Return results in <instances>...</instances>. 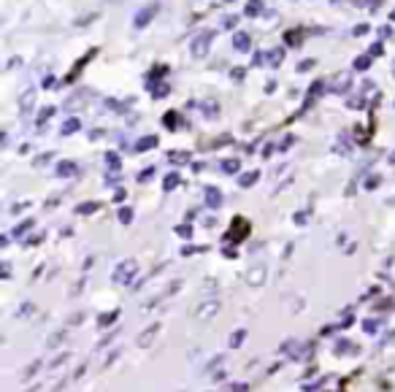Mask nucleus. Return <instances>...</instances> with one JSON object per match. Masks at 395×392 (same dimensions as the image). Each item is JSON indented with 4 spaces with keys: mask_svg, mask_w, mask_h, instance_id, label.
Listing matches in <instances>:
<instances>
[{
    "mask_svg": "<svg viewBox=\"0 0 395 392\" xmlns=\"http://www.w3.org/2000/svg\"><path fill=\"white\" fill-rule=\"evenodd\" d=\"M30 227H33V219H25L22 225H16V227H14V236H16V238H22V233H28Z\"/></svg>",
    "mask_w": 395,
    "mask_h": 392,
    "instance_id": "cd10ccee",
    "label": "nucleus"
},
{
    "mask_svg": "<svg viewBox=\"0 0 395 392\" xmlns=\"http://www.w3.org/2000/svg\"><path fill=\"white\" fill-rule=\"evenodd\" d=\"M217 311H219V301H203L195 309V319L198 322H206V319L214 317Z\"/></svg>",
    "mask_w": 395,
    "mask_h": 392,
    "instance_id": "20e7f679",
    "label": "nucleus"
},
{
    "mask_svg": "<svg viewBox=\"0 0 395 392\" xmlns=\"http://www.w3.org/2000/svg\"><path fill=\"white\" fill-rule=\"evenodd\" d=\"M282 62H285V49H271V52H268V65H271V68H279Z\"/></svg>",
    "mask_w": 395,
    "mask_h": 392,
    "instance_id": "ddd939ff",
    "label": "nucleus"
},
{
    "mask_svg": "<svg viewBox=\"0 0 395 392\" xmlns=\"http://www.w3.org/2000/svg\"><path fill=\"white\" fill-rule=\"evenodd\" d=\"M233 79H244V68H236V71H233Z\"/></svg>",
    "mask_w": 395,
    "mask_h": 392,
    "instance_id": "79ce46f5",
    "label": "nucleus"
},
{
    "mask_svg": "<svg viewBox=\"0 0 395 392\" xmlns=\"http://www.w3.org/2000/svg\"><path fill=\"white\" fill-rule=\"evenodd\" d=\"M352 87V76L350 74H338L336 76V81H333V87L331 90L336 92V95H344V92L350 90Z\"/></svg>",
    "mask_w": 395,
    "mask_h": 392,
    "instance_id": "0eeeda50",
    "label": "nucleus"
},
{
    "mask_svg": "<svg viewBox=\"0 0 395 392\" xmlns=\"http://www.w3.org/2000/svg\"><path fill=\"white\" fill-rule=\"evenodd\" d=\"M393 35V28H382V38H390Z\"/></svg>",
    "mask_w": 395,
    "mask_h": 392,
    "instance_id": "a19ab883",
    "label": "nucleus"
},
{
    "mask_svg": "<svg viewBox=\"0 0 395 392\" xmlns=\"http://www.w3.org/2000/svg\"><path fill=\"white\" fill-rule=\"evenodd\" d=\"M206 206L209 209H219L222 206V192L217 187H206Z\"/></svg>",
    "mask_w": 395,
    "mask_h": 392,
    "instance_id": "1a4fd4ad",
    "label": "nucleus"
},
{
    "mask_svg": "<svg viewBox=\"0 0 395 392\" xmlns=\"http://www.w3.org/2000/svg\"><path fill=\"white\" fill-rule=\"evenodd\" d=\"M219 168H222L225 173H239V171H241V163L233 157V160H222V163H219Z\"/></svg>",
    "mask_w": 395,
    "mask_h": 392,
    "instance_id": "f3484780",
    "label": "nucleus"
},
{
    "mask_svg": "<svg viewBox=\"0 0 395 392\" xmlns=\"http://www.w3.org/2000/svg\"><path fill=\"white\" fill-rule=\"evenodd\" d=\"M377 328H379V325H377L374 319H368V322H365V325H363V330H365V333H374V330H377Z\"/></svg>",
    "mask_w": 395,
    "mask_h": 392,
    "instance_id": "e433bc0d",
    "label": "nucleus"
},
{
    "mask_svg": "<svg viewBox=\"0 0 395 392\" xmlns=\"http://www.w3.org/2000/svg\"><path fill=\"white\" fill-rule=\"evenodd\" d=\"M57 176H60V179H71V176H76V163L62 160L60 166H57Z\"/></svg>",
    "mask_w": 395,
    "mask_h": 392,
    "instance_id": "9d476101",
    "label": "nucleus"
},
{
    "mask_svg": "<svg viewBox=\"0 0 395 392\" xmlns=\"http://www.w3.org/2000/svg\"><path fill=\"white\" fill-rule=\"evenodd\" d=\"M176 233H179L182 238H190V236H193V227H190V225H179V227H176Z\"/></svg>",
    "mask_w": 395,
    "mask_h": 392,
    "instance_id": "473e14b6",
    "label": "nucleus"
},
{
    "mask_svg": "<svg viewBox=\"0 0 395 392\" xmlns=\"http://www.w3.org/2000/svg\"><path fill=\"white\" fill-rule=\"evenodd\" d=\"M117 317H120V311H111V314H101L98 325H101V328H108V325H111V322H114Z\"/></svg>",
    "mask_w": 395,
    "mask_h": 392,
    "instance_id": "393cba45",
    "label": "nucleus"
},
{
    "mask_svg": "<svg viewBox=\"0 0 395 392\" xmlns=\"http://www.w3.org/2000/svg\"><path fill=\"white\" fill-rule=\"evenodd\" d=\"M106 166L111 168V171H120V154H117V151H108V154H106Z\"/></svg>",
    "mask_w": 395,
    "mask_h": 392,
    "instance_id": "b1692460",
    "label": "nucleus"
},
{
    "mask_svg": "<svg viewBox=\"0 0 395 392\" xmlns=\"http://www.w3.org/2000/svg\"><path fill=\"white\" fill-rule=\"evenodd\" d=\"M258 179H260V171H249V173L239 176V187H252Z\"/></svg>",
    "mask_w": 395,
    "mask_h": 392,
    "instance_id": "2eb2a0df",
    "label": "nucleus"
},
{
    "mask_svg": "<svg viewBox=\"0 0 395 392\" xmlns=\"http://www.w3.org/2000/svg\"><path fill=\"white\" fill-rule=\"evenodd\" d=\"M52 114H55V106H46L44 111H41V117H38V127H44V122L52 120Z\"/></svg>",
    "mask_w": 395,
    "mask_h": 392,
    "instance_id": "bb28decb",
    "label": "nucleus"
},
{
    "mask_svg": "<svg viewBox=\"0 0 395 392\" xmlns=\"http://www.w3.org/2000/svg\"><path fill=\"white\" fill-rule=\"evenodd\" d=\"M136 273H138V263L136 260H122L120 265L114 268V284H122V287H127L133 279H136Z\"/></svg>",
    "mask_w": 395,
    "mask_h": 392,
    "instance_id": "f257e3e1",
    "label": "nucleus"
},
{
    "mask_svg": "<svg viewBox=\"0 0 395 392\" xmlns=\"http://www.w3.org/2000/svg\"><path fill=\"white\" fill-rule=\"evenodd\" d=\"M260 11H263V0H249L246 8H244V14L246 16H258Z\"/></svg>",
    "mask_w": 395,
    "mask_h": 392,
    "instance_id": "6ab92c4d",
    "label": "nucleus"
},
{
    "mask_svg": "<svg viewBox=\"0 0 395 392\" xmlns=\"http://www.w3.org/2000/svg\"><path fill=\"white\" fill-rule=\"evenodd\" d=\"M371 62H374L371 54H360V57L355 60V71H368V68H371Z\"/></svg>",
    "mask_w": 395,
    "mask_h": 392,
    "instance_id": "412c9836",
    "label": "nucleus"
},
{
    "mask_svg": "<svg viewBox=\"0 0 395 392\" xmlns=\"http://www.w3.org/2000/svg\"><path fill=\"white\" fill-rule=\"evenodd\" d=\"M79 127H81V122L76 120V117H71V120L62 122V136H74V133H79Z\"/></svg>",
    "mask_w": 395,
    "mask_h": 392,
    "instance_id": "f8f14e48",
    "label": "nucleus"
},
{
    "mask_svg": "<svg viewBox=\"0 0 395 392\" xmlns=\"http://www.w3.org/2000/svg\"><path fill=\"white\" fill-rule=\"evenodd\" d=\"M368 30H371V25H365L363 22V25H357V28H355V35H365Z\"/></svg>",
    "mask_w": 395,
    "mask_h": 392,
    "instance_id": "4c0bfd02",
    "label": "nucleus"
},
{
    "mask_svg": "<svg viewBox=\"0 0 395 392\" xmlns=\"http://www.w3.org/2000/svg\"><path fill=\"white\" fill-rule=\"evenodd\" d=\"M244 338H246V330H233V333H230L228 347H230V349H239V347L244 344Z\"/></svg>",
    "mask_w": 395,
    "mask_h": 392,
    "instance_id": "dca6fc26",
    "label": "nucleus"
},
{
    "mask_svg": "<svg viewBox=\"0 0 395 392\" xmlns=\"http://www.w3.org/2000/svg\"><path fill=\"white\" fill-rule=\"evenodd\" d=\"M306 219H309V217H306L304 212H298V214H295V222H298V225H306Z\"/></svg>",
    "mask_w": 395,
    "mask_h": 392,
    "instance_id": "58836bf2",
    "label": "nucleus"
},
{
    "mask_svg": "<svg viewBox=\"0 0 395 392\" xmlns=\"http://www.w3.org/2000/svg\"><path fill=\"white\" fill-rule=\"evenodd\" d=\"M120 222L122 225H130L133 222V209H120Z\"/></svg>",
    "mask_w": 395,
    "mask_h": 392,
    "instance_id": "c85d7f7f",
    "label": "nucleus"
},
{
    "mask_svg": "<svg viewBox=\"0 0 395 392\" xmlns=\"http://www.w3.org/2000/svg\"><path fill=\"white\" fill-rule=\"evenodd\" d=\"M173 187H179V173H168L166 181H163V190H166V192H171Z\"/></svg>",
    "mask_w": 395,
    "mask_h": 392,
    "instance_id": "4be33fe9",
    "label": "nucleus"
},
{
    "mask_svg": "<svg viewBox=\"0 0 395 392\" xmlns=\"http://www.w3.org/2000/svg\"><path fill=\"white\" fill-rule=\"evenodd\" d=\"M157 11H160V6H157V3H152V6H144V8L136 14V19H133V28H136V30H144L154 16H157Z\"/></svg>",
    "mask_w": 395,
    "mask_h": 392,
    "instance_id": "7ed1b4c3",
    "label": "nucleus"
},
{
    "mask_svg": "<svg viewBox=\"0 0 395 392\" xmlns=\"http://www.w3.org/2000/svg\"><path fill=\"white\" fill-rule=\"evenodd\" d=\"M157 144H160V138L157 136H144L136 141V151H149V149H154Z\"/></svg>",
    "mask_w": 395,
    "mask_h": 392,
    "instance_id": "9b49d317",
    "label": "nucleus"
},
{
    "mask_svg": "<svg viewBox=\"0 0 395 392\" xmlns=\"http://www.w3.org/2000/svg\"><path fill=\"white\" fill-rule=\"evenodd\" d=\"M331 3H333V6H336V3H338V0H331Z\"/></svg>",
    "mask_w": 395,
    "mask_h": 392,
    "instance_id": "c03bdc74",
    "label": "nucleus"
},
{
    "mask_svg": "<svg viewBox=\"0 0 395 392\" xmlns=\"http://www.w3.org/2000/svg\"><path fill=\"white\" fill-rule=\"evenodd\" d=\"M157 330H160V325H152V328H147V330L138 335V347H147V341H149V338H154V333H157Z\"/></svg>",
    "mask_w": 395,
    "mask_h": 392,
    "instance_id": "aec40b11",
    "label": "nucleus"
},
{
    "mask_svg": "<svg viewBox=\"0 0 395 392\" xmlns=\"http://www.w3.org/2000/svg\"><path fill=\"white\" fill-rule=\"evenodd\" d=\"M168 92H171V87H168L166 81H160V84H149V95H152V98H166Z\"/></svg>",
    "mask_w": 395,
    "mask_h": 392,
    "instance_id": "4468645a",
    "label": "nucleus"
},
{
    "mask_svg": "<svg viewBox=\"0 0 395 392\" xmlns=\"http://www.w3.org/2000/svg\"><path fill=\"white\" fill-rule=\"evenodd\" d=\"M265 265H252V268H249V271H246V282H249V284L252 287H258V284H263V282H265Z\"/></svg>",
    "mask_w": 395,
    "mask_h": 392,
    "instance_id": "39448f33",
    "label": "nucleus"
},
{
    "mask_svg": "<svg viewBox=\"0 0 395 392\" xmlns=\"http://www.w3.org/2000/svg\"><path fill=\"white\" fill-rule=\"evenodd\" d=\"M236 25H239V16H225V22H222V28H225V30H233Z\"/></svg>",
    "mask_w": 395,
    "mask_h": 392,
    "instance_id": "2f4dec72",
    "label": "nucleus"
},
{
    "mask_svg": "<svg viewBox=\"0 0 395 392\" xmlns=\"http://www.w3.org/2000/svg\"><path fill=\"white\" fill-rule=\"evenodd\" d=\"M371 57H379V54H384V46H382V41H377V44H371V52H368Z\"/></svg>",
    "mask_w": 395,
    "mask_h": 392,
    "instance_id": "7c9ffc66",
    "label": "nucleus"
},
{
    "mask_svg": "<svg viewBox=\"0 0 395 392\" xmlns=\"http://www.w3.org/2000/svg\"><path fill=\"white\" fill-rule=\"evenodd\" d=\"M33 106H35V90H25L22 98H19V111L22 114H30Z\"/></svg>",
    "mask_w": 395,
    "mask_h": 392,
    "instance_id": "423d86ee",
    "label": "nucleus"
},
{
    "mask_svg": "<svg viewBox=\"0 0 395 392\" xmlns=\"http://www.w3.org/2000/svg\"><path fill=\"white\" fill-rule=\"evenodd\" d=\"M233 46H236V52H249V46H252V38H249V33L239 30L233 35Z\"/></svg>",
    "mask_w": 395,
    "mask_h": 392,
    "instance_id": "6e6552de",
    "label": "nucleus"
},
{
    "mask_svg": "<svg viewBox=\"0 0 395 392\" xmlns=\"http://www.w3.org/2000/svg\"><path fill=\"white\" fill-rule=\"evenodd\" d=\"M212 41H214V30L198 33L195 38H193V46H190L193 57H195V60H203V57L209 54V49H212Z\"/></svg>",
    "mask_w": 395,
    "mask_h": 392,
    "instance_id": "f03ea898",
    "label": "nucleus"
},
{
    "mask_svg": "<svg viewBox=\"0 0 395 392\" xmlns=\"http://www.w3.org/2000/svg\"><path fill=\"white\" fill-rule=\"evenodd\" d=\"M152 176H154V166H152V168H144V173L138 176V181H149Z\"/></svg>",
    "mask_w": 395,
    "mask_h": 392,
    "instance_id": "f704fd0d",
    "label": "nucleus"
},
{
    "mask_svg": "<svg viewBox=\"0 0 395 392\" xmlns=\"http://www.w3.org/2000/svg\"><path fill=\"white\" fill-rule=\"evenodd\" d=\"M374 187H379V176H371L365 181V190H374Z\"/></svg>",
    "mask_w": 395,
    "mask_h": 392,
    "instance_id": "c9c22d12",
    "label": "nucleus"
},
{
    "mask_svg": "<svg viewBox=\"0 0 395 392\" xmlns=\"http://www.w3.org/2000/svg\"><path fill=\"white\" fill-rule=\"evenodd\" d=\"M382 3H384V0H368V8H374V11H377Z\"/></svg>",
    "mask_w": 395,
    "mask_h": 392,
    "instance_id": "ea45409f",
    "label": "nucleus"
},
{
    "mask_svg": "<svg viewBox=\"0 0 395 392\" xmlns=\"http://www.w3.org/2000/svg\"><path fill=\"white\" fill-rule=\"evenodd\" d=\"M301 38H304V28H298V30H290L287 35H285V41H287L290 46H295L298 41H301Z\"/></svg>",
    "mask_w": 395,
    "mask_h": 392,
    "instance_id": "5701e85b",
    "label": "nucleus"
},
{
    "mask_svg": "<svg viewBox=\"0 0 395 392\" xmlns=\"http://www.w3.org/2000/svg\"><path fill=\"white\" fill-rule=\"evenodd\" d=\"M163 122H166V127H168V130H173V127H176V125H179V117H176V114H173V111H168L166 117H163Z\"/></svg>",
    "mask_w": 395,
    "mask_h": 392,
    "instance_id": "a878e982",
    "label": "nucleus"
},
{
    "mask_svg": "<svg viewBox=\"0 0 395 392\" xmlns=\"http://www.w3.org/2000/svg\"><path fill=\"white\" fill-rule=\"evenodd\" d=\"M314 65H317V60H301V62H298V71L304 74V71H309V68H314Z\"/></svg>",
    "mask_w": 395,
    "mask_h": 392,
    "instance_id": "72a5a7b5",
    "label": "nucleus"
},
{
    "mask_svg": "<svg viewBox=\"0 0 395 392\" xmlns=\"http://www.w3.org/2000/svg\"><path fill=\"white\" fill-rule=\"evenodd\" d=\"M168 160L176 166H184V163H190V154L187 151H168Z\"/></svg>",
    "mask_w": 395,
    "mask_h": 392,
    "instance_id": "a211bd4d",
    "label": "nucleus"
},
{
    "mask_svg": "<svg viewBox=\"0 0 395 392\" xmlns=\"http://www.w3.org/2000/svg\"><path fill=\"white\" fill-rule=\"evenodd\" d=\"M98 209H101L98 203H81L76 209V214H92V212H98Z\"/></svg>",
    "mask_w": 395,
    "mask_h": 392,
    "instance_id": "c756f323",
    "label": "nucleus"
},
{
    "mask_svg": "<svg viewBox=\"0 0 395 392\" xmlns=\"http://www.w3.org/2000/svg\"><path fill=\"white\" fill-rule=\"evenodd\" d=\"M390 166H395V151L390 154Z\"/></svg>",
    "mask_w": 395,
    "mask_h": 392,
    "instance_id": "37998d69",
    "label": "nucleus"
}]
</instances>
